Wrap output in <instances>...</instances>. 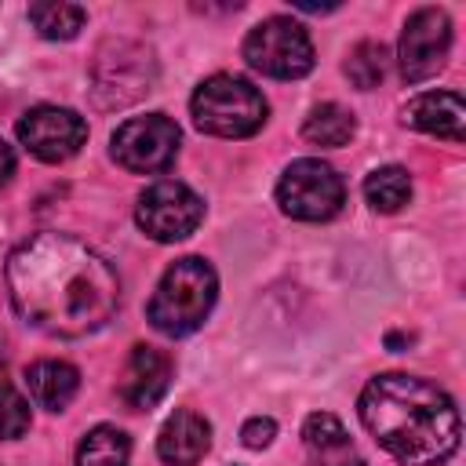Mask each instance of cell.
Returning a JSON list of instances; mask_svg holds the SVG:
<instances>
[{
    "mask_svg": "<svg viewBox=\"0 0 466 466\" xmlns=\"http://www.w3.org/2000/svg\"><path fill=\"white\" fill-rule=\"evenodd\" d=\"M11 306L44 335L80 339L98 331L120 302L116 269L84 240L36 233L7 255Z\"/></svg>",
    "mask_w": 466,
    "mask_h": 466,
    "instance_id": "obj_1",
    "label": "cell"
},
{
    "mask_svg": "<svg viewBox=\"0 0 466 466\" xmlns=\"http://www.w3.org/2000/svg\"><path fill=\"white\" fill-rule=\"evenodd\" d=\"M360 422L404 466H441L459 448L455 400L430 379L390 371L360 393Z\"/></svg>",
    "mask_w": 466,
    "mask_h": 466,
    "instance_id": "obj_2",
    "label": "cell"
},
{
    "mask_svg": "<svg viewBox=\"0 0 466 466\" xmlns=\"http://www.w3.org/2000/svg\"><path fill=\"white\" fill-rule=\"evenodd\" d=\"M215 295H218V277L211 269V262L197 258V255H186L178 258L175 266L164 269L153 299H149V324L160 331V335H189L204 324V317L211 313L215 306Z\"/></svg>",
    "mask_w": 466,
    "mask_h": 466,
    "instance_id": "obj_3",
    "label": "cell"
},
{
    "mask_svg": "<svg viewBox=\"0 0 466 466\" xmlns=\"http://www.w3.org/2000/svg\"><path fill=\"white\" fill-rule=\"evenodd\" d=\"M193 124L218 138H248L266 124V98L244 76L215 73L193 91Z\"/></svg>",
    "mask_w": 466,
    "mask_h": 466,
    "instance_id": "obj_4",
    "label": "cell"
},
{
    "mask_svg": "<svg viewBox=\"0 0 466 466\" xmlns=\"http://www.w3.org/2000/svg\"><path fill=\"white\" fill-rule=\"evenodd\" d=\"M157 80V62L142 44L131 40H109L98 47L95 66H91V91L98 98V106L113 109V106H127L135 98H142L146 91H153Z\"/></svg>",
    "mask_w": 466,
    "mask_h": 466,
    "instance_id": "obj_5",
    "label": "cell"
},
{
    "mask_svg": "<svg viewBox=\"0 0 466 466\" xmlns=\"http://www.w3.org/2000/svg\"><path fill=\"white\" fill-rule=\"evenodd\" d=\"M342 200H346V186H342L339 171L313 157L288 164L277 182L280 211L291 218H302V222H324V218L339 215Z\"/></svg>",
    "mask_w": 466,
    "mask_h": 466,
    "instance_id": "obj_6",
    "label": "cell"
},
{
    "mask_svg": "<svg viewBox=\"0 0 466 466\" xmlns=\"http://www.w3.org/2000/svg\"><path fill=\"white\" fill-rule=\"evenodd\" d=\"M244 62L273 80H295L313 69V44L291 18H266L244 40Z\"/></svg>",
    "mask_w": 466,
    "mask_h": 466,
    "instance_id": "obj_7",
    "label": "cell"
},
{
    "mask_svg": "<svg viewBox=\"0 0 466 466\" xmlns=\"http://www.w3.org/2000/svg\"><path fill=\"white\" fill-rule=\"evenodd\" d=\"M204 218V200L175 178H160L153 182L135 208V222L146 229V237L160 240V244H175L186 240Z\"/></svg>",
    "mask_w": 466,
    "mask_h": 466,
    "instance_id": "obj_8",
    "label": "cell"
},
{
    "mask_svg": "<svg viewBox=\"0 0 466 466\" xmlns=\"http://www.w3.org/2000/svg\"><path fill=\"white\" fill-rule=\"evenodd\" d=\"M178 124L164 113H146L135 120H124L113 131V160L135 175L164 171L178 153Z\"/></svg>",
    "mask_w": 466,
    "mask_h": 466,
    "instance_id": "obj_9",
    "label": "cell"
},
{
    "mask_svg": "<svg viewBox=\"0 0 466 466\" xmlns=\"http://www.w3.org/2000/svg\"><path fill=\"white\" fill-rule=\"evenodd\" d=\"M448 51H451V18L441 7H419L400 33V47H397L400 76L408 84H422L437 76L448 62Z\"/></svg>",
    "mask_w": 466,
    "mask_h": 466,
    "instance_id": "obj_10",
    "label": "cell"
},
{
    "mask_svg": "<svg viewBox=\"0 0 466 466\" xmlns=\"http://www.w3.org/2000/svg\"><path fill=\"white\" fill-rule=\"evenodd\" d=\"M18 142L44 164L69 160L87 142V124L80 113L62 106H36L18 120Z\"/></svg>",
    "mask_w": 466,
    "mask_h": 466,
    "instance_id": "obj_11",
    "label": "cell"
},
{
    "mask_svg": "<svg viewBox=\"0 0 466 466\" xmlns=\"http://www.w3.org/2000/svg\"><path fill=\"white\" fill-rule=\"evenodd\" d=\"M171 382V357L157 346H135L127 364H124V379H120V397L131 408H153Z\"/></svg>",
    "mask_w": 466,
    "mask_h": 466,
    "instance_id": "obj_12",
    "label": "cell"
},
{
    "mask_svg": "<svg viewBox=\"0 0 466 466\" xmlns=\"http://www.w3.org/2000/svg\"><path fill=\"white\" fill-rule=\"evenodd\" d=\"M404 124L448 142L466 138V106L455 91H426L404 106Z\"/></svg>",
    "mask_w": 466,
    "mask_h": 466,
    "instance_id": "obj_13",
    "label": "cell"
},
{
    "mask_svg": "<svg viewBox=\"0 0 466 466\" xmlns=\"http://www.w3.org/2000/svg\"><path fill=\"white\" fill-rule=\"evenodd\" d=\"M208 448H211V426H208L204 415H197V411H189V408H178V411L160 426L157 455H160L167 466H197Z\"/></svg>",
    "mask_w": 466,
    "mask_h": 466,
    "instance_id": "obj_14",
    "label": "cell"
},
{
    "mask_svg": "<svg viewBox=\"0 0 466 466\" xmlns=\"http://www.w3.org/2000/svg\"><path fill=\"white\" fill-rule=\"evenodd\" d=\"M302 444L313 466H364V455L357 451L346 426L331 411H313L302 422Z\"/></svg>",
    "mask_w": 466,
    "mask_h": 466,
    "instance_id": "obj_15",
    "label": "cell"
},
{
    "mask_svg": "<svg viewBox=\"0 0 466 466\" xmlns=\"http://www.w3.org/2000/svg\"><path fill=\"white\" fill-rule=\"evenodd\" d=\"M25 386L40 408L62 411L80 390V371L66 360H36L25 368Z\"/></svg>",
    "mask_w": 466,
    "mask_h": 466,
    "instance_id": "obj_16",
    "label": "cell"
},
{
    "mask_svg": "<svg viewBox=\"0 0 466 466\" xmlns=\"http://www.w3.org/2000/svg\"><path fill=\"white\" fill-rule=\"evenodd\" d=\"M353 131H357L353 113L342 109V106H335V102L313 106L309 116H306V124H302V138L313 142V146H328V149L346 146L353 138Z\"/></svg>",
    "mask_w": 466,
    "mask_h": 466,
    "instance_id": "obj_17",
    "label": "cell"
},
{
    "mask_svg": "<svg viewBox=\"0 0 466 466\" xmlns=\"http://www.w3.org/2000/svg\"><path fill=\"white\" fill-rule=\"evenodd\" d=\"M131 441L116 426H95L76 448V466H127Z\"/></svg>",
    "mask_w": 466,
    "mask_h": 466,
    "instance_id": "obj_18",
    "label": "cell"
},
{
    "mask_svg": "<svg viewBox=\"0 0 466 466\" xmlns=\"http://www.w3.org/2000/svg\"><path fill=\"white\" fill-rule=\"evenodd\" d=\"M364 197H368V204H371L375 211L393 215V211H400V208L408 204V197H411V178H408V171L397 167V164L375 167V171L364 178Z\"/></svg>",
    "mask_w": 466,
    "mask_h": 466,
    "instance_id": "obj_19",
    "label": "cell"
},
{
    "mask_svg": "<svg viewBox=\"0 0 466 466\" xmlns=\"http://www.w3.org/2000/svg\"><path fill=\"white\" fill-rule=\"evenodd\" d=\"M87 11L80 4H62V0H44V4H29V22L36 25L40 36L47 40H73L84 25Z\"/></svg>",
    "mask_w": 466,
    "mask_h": 466,
    "instance_id": "obj_20",
    "label": "cell"
},
{
    "mask_svg": "<svg viewBox=\"0 0 466 466\" xmlns=\"http://www.w3.org/2000/svg\"><path fill=\"white\" fill-rule=\"evenodd\" d=\"M346 76L353 80V87H360V91H371L375 84H382V76H386V69H390V55H386V47L379 44V40H360L353 51H350V58H346Z\"/></svg>",
    "mask_w": 466,
    "mask_h": 466,
    "instance_id": "obj_21",
    "label": "cell"
},
{
    "mask_svg": "<svg viewBox=\"0 0 466 466\" xmlns=\"http://www.w3.org/2000/svg\"><path fill=\"white\" fill-rule=\"evenodd\" d=\"M25 430H29V404H25V397L11 382H0V441H15Z\"/></svg>",
    "mask_w": 466,
    "mask_h": 466,
    "instance_id": "obj_22",
    "label": "cell"
},
{
    "mask_svg": "<svg viewBox=\"0 0 466 466\" xmlns=\"http://www.w3.org/2000/svg\"><path fill=\"white\" fill-rule=\"evenodd\" d=\"M273 437H277V422H273L269 415H255V419H248V422L240 426V441H244L248 448H266Z\"/></svg>",
    "mask_w": 466,
    "mask_h": 466,
    "instance_id": "obj_23",
    "label": "cell"
},
{
    "mask_svg": "<svg viewBox=\"0 0 466 466\" xmlns=\"http://www.w3.org/2000/svg\"><path fill=\"white\" fill-rule=\"evenodd\" d=\"M11 175H15V149L0 138V189L11 182Z\"/></svg>",
    "mask_w": 466,
    "mask_h": 466,
    "instance_id": "obj_24",
    "label": "cell"
}]
</instances>
